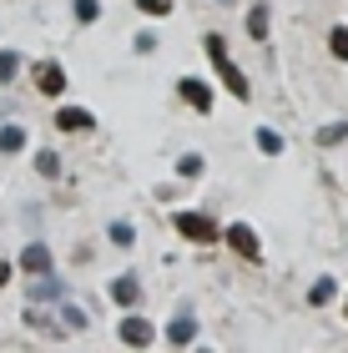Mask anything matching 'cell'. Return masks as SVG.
I'll use <instances>...</instances> for the list:
<instances>
[{
    "mask_svg": "<svg viewBox=\"0 0 348 353\" xmlns=\"http://www.w3.org/2000/svg\"><path fill=\"white\" fill-rule=\"evenodd\" d=\"M343 308H348V303H343Z\"/></svg>",
    "mask_w": 348,
    "mask_h": 353,
    "instance_id": "cb8c5ba5",
    "label": "cell"
},
{
    "mask_svg": "<svg viewBox=\"0 0 348 353\" xmlns=\"http://www.w3.org/2000/svg\"><path fill=\"white\" fill-rule=\"evenodd\" d=\"M177 232L192 237V243H217V228L202 212H177Z\"/></svg>",
    "mask_w": 348,
    "mask_h": 353,
    "instance_id": "277c9868",
    "label": "cell"
},
{
    "mask_svg": "<svg viewBox=\"0 0 348 353\" xmlns=\"http://www.w3.org/2000/svg\"><path fill=\"white\" fill-rule=\"evenodd\" d=\"M112 303H121V308H136L141 303V283L132 278V272H121V278L112 283Z\"/></svg>",
    "mask_w": 348,
    "mask_h": 353,
    "instance_id": "9c48e42d",
    "label": "cell"
},
{
    "mask_svg": "<svg viewBox=\"0 0 348 353\" xmlns=\"http://www.w3.org/2000/svg\"><path fill=\"white\" fill-rule=\"evenodd\" d=\"M132 237H136L132 222H112V243H116V248H132Z\"/></svg>",
    "mask_w": 348,
    "mask_h": 353,
    "instance_id": "ac0fdd59",
    "label": "cell"
},
{
    "mask_svg": "<svg viewBox=\"0 0 348 353\" xmlns=\"http://www.w3.org/2000/svg\"><path fill=\"white\" fill-rule=\"evenodd\" d=\"M227 248L237 252V258H247V263L263 258V243H258V232H252L247 222H232V228H227Z\"/></svg>",
    "mask_w": 348,
    "mask_h": 353,
    "instance_id": "3957f363",
    "label": "cell"
},
{
    "mask_svg": "<svg viewBox=\"0 0 348 353\" xmlns=\"http://www.w3.org/2000/svg\"><path fill=\"white\" fill-rule=\"evenodd\" d=\"M258 152H267V157H278V152H283V137L273 132V126H258Z\"/></svg>",
    "mask_w": 348,
    "mask_h": 353,
    "instance_id": "5bb4252c",
    "label": "cell"
},
{
    "mask_svg": "<svg viewBox=\"0 0 348 353\" xmlns=\"http://www.w3.org/2000/svg\"><path fill=\"white\" fill-rule=\"evenodd\" d=\"M343 137H348V121H334V126H323V132H318V147H338Z\"/></svg>",
    "mask_w": 348,
    "mask_h": 353,
    "instance_id": "9a60e30c",
    "label": "cell"
},
{
    "mask_svg": "<svg viewBox=\"0 0 348 353\" xmlns=\"http://www.w3.org/2000/svg\"><path fill=\"white\" fill-rule=\"evenodd\" d=\"M247 36H252V41L267 36V6H252V10H247Z\"/></svg>",
    "mask_w": 348,
    "mask_h": 353,
    "instance_id": "7c38bea8",
    "label": "cell"
},
{
    "mask_svg": "<svg viewBox=\"0 0 348 353\" xmlns=\"http://www.w3.org/2000/svg\"><path fill=\"white\" fill-rule=\"evenodd\" d=\"M328 51H334L338 61H348V26H338L334 36H328Z\"/></svg>",
    "mask_w": 348,
    "mask_h": 353,
    "instance_id": "e0dca14e",
    "label": "cell"
},
{
    "mask_svg": "<svg viewBox=\"0 0 348 353\" xmlns=\"http://www.w3.org/2000/svg\"><path fill=\"white\" fill-rule=\"evenodd\" d=\"M56 126H61V132H91L96 121H91V111H81V106H61L56 111Z\"/></svg>",
    "mask_w": 348,
    "mask_h": 353,
    "instance_id": "30bf717a",
    "label": "cell"
},
{
    "mask_svg": "<svg viewBox=\"0 0 348 353\" xmlns=\"http://www.w3.org/2000/svg\"><path fill=\"white\" fill-rule=\"evenodd\" d=\"M334 293H338V288H334V278H318V283H313V293H308V298H313V303H328Z\"/></svg>",
    "mask_w": 348,
    "mask_h": 353,
    "instance_id": "d6986e66",
    "label": "cell"
},
{
    "mask_svg": "<svg viewBox=\"0 0 348 353\" xmlns=\"http://www.w3.org/2000/svg\"><path fill=\"white\" fill-rule=\"evenodd\" d=\"M136 6H141V15H167L172 0H136Z\"/></svg>",
    "mask_w": 348,
    "mask_h": 353,
    "instance_id": "603a6c76",
    "label": "cell"
},
{
    "mask_svg": "<svg viewBox=\"0 0 348 353\" xmlns=\"http://www.w3.org/2000/svg\"><path fill=\"white\" fill-rule=\"evenodd\" d=\"M36 172H41V176H61V157H56V152H41V157H36Z\"/></svg>",
    "mask_w": 348,
    "mask_h": 353,
    "instance_id": "2e32d148",
    "label": "cell"
},
{
    "mask_svg": "<svg viewBox=\"0 0 348 353\" xmlns=\"http://www.w3.org/2000/svg\"><path fill=\"white\" fill-rule=\"evenodd\" d=\"M36 86H41V96H61L66 91V71H61L56 61H45V66L36 71Z\"/></svg>",
    "mask_w": 348,
    "mask_h": 353,
    "instance_id": "ba28073f",
    "label": "cell"
},
{
    "mask_svg": "<svg viewBox=\"0 0 348 353\" xmlns=\"http://www.w3.org/2000/svg\"><path fill=\"white\" fill-rule=\"evenodd\" d=\"M192 339H197V318L192 313H177V318H172V328H167V343L172 348H187Z\"/></svg>",
    "mask_w": 348,
    "mask_h": 353,
    "instance_id": "52a82bcc",
    "label": "cell"
},
{
    "mask_svg": "<svg viewBox=\"0 0 348 353\" xmlns=\"http://www.w3.org/2000/svg\"><path fill=\"white\" fill-rule=\"evenodd\" d=\"M15 76H21V56H15V51H0V86H10Z\"/></svg>",
    "mask_w": 348,
    "mask_h": 353,
    "instance_id": "4fadbf2b",
    "label": "cell"
},
{
    "mask_svg": "<svg viewBox=\"0 0 348 353\" xmlns=\"http://www.w3.org/2000/svg\"><path fill=\"white\" fill-rule=\"evenodd\" d=\"M207 56H212V66H217V81H223L237 101H247L252 96V86H247V76L232 66V56H227V46H223V36H207Z\"/></svg>",
    "mask_w": 348,
    "mask_h": 353,
    "instance_id": "6da1fadb",
    "label": "cell"
},
{
    "mask_svg": "<svg viewBox=\"0 0 348 353\" xmlns=\"http://www.w3.org/2000/svg\"><path fill=\"white\" fill-rule=\"evenodd\" d=\"M177 172H182V176H202V157H197V152H192V157H182Z\"/></svg>",
    "mask_w": 348,
    "mask_h": 353,
    "instance_id": "7402d4cb",
    "label": "cell"
},
{
    "mask_svg": "<svg viewBox=\"0 0 348 353\" xmlns=\"http://www.w3.org/2000/svg\"><path fill=\"white\" fill-rule=\"evenodd\" d=\"M21 147H25V126H0V152L15 157Z\"/></svg>",
    "mask_w": 348,
    "mask_h": 353,
    "instance_id": "8fae6325",
    "label": "cell"
},
{
    "mask_svg": "<svg viewBox=\"0 0 348 353\" xmlns=\"http://www.w3.org/2000/svg\"><path fill=\"white\" fill-rule=\"evenodd\" d=\"M116 339L126 343V348H152L156 343V328H152V318H121V328H116Z\"/></svg>",
    "mask_w": 348,
    "mask_h": 353,
    "instance_id": "7a4b0ae2",
    "label": "cell"
},
{
    "mask_svg": "<svg viewBox=\"0 0 348 353\" xmlns=\"http://www.w3.org/2000/svg\"><path fill=\"white\" fill-rule=\"evenodd\" d=\"M96 15H101V6H96V0H76V21H96Z\"/></svg>",
    "mask_w": 348,
    "mask_h": 353,
    "instance_id": "ffe728a7",
    "label": "cell"
},
{
    "mask_svg": "<svg viewBox=\"0 0 348 353\" xmlns=\"http://www.w3.org/2000/svg\"><path fill=\"white\" fill-rule=\"evenodd\" d=\"M21 268H25V278H41V272H51V248H45V243H25Z\"/></svg>",
    "mask_w": 348,
    "mask_h": 353,
    "instance_id": "5b68a950",
    "label": "cell"
},
{
    "mask_svg": "<svg viewBox=\"0 0 348 353\" xmlns=\"http://www.w3.org/2000/svg\"><path fill=\"white\" fill-rule=\"evenodd\" d=\"M61 323L66 328H86V313H76V303H66V308H61Z\"/></svg>",
    "mask_w": 348,
    "mask_h": 353,
    "instance_id": "44dd1931",
    "label": "cell"
},
{
    "mask_svg": "<svg viewBox=\"0 0 348 353\" xmlns=\"http://www.w3.org/2000/svg\"><path fill=\"white\" fill-rule=\"evenodd\" d=\"M177 91H182V101L192 106V111H212V91H207V81H192V76H182Z\"/></svg>",
    "mask_w": 348,
    "mask_h": 353,
    "instance_id": "8992f818",
    "label": "cell"
}]
</instances>
